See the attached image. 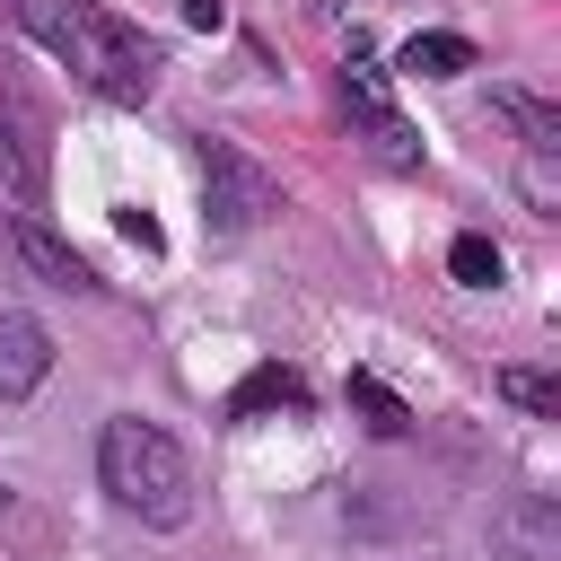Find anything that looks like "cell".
<instances>
[{"mask_svg": "<svg viewBox=\"0 0 561 561\" xmlns=\"http://www.w3.org/2000/svg\"><path fill=\"white\" fill-rule=\"evenodd\" d=\"M9 9V26L18 35H35L61 70H79L96 96H114V105H140L149 88H158V44L131 26V18H114V9H88V0H0Z\"/></svg>", "mask_w": 561, "mask_h": 561, "instance_id": "1", "label": "cell"}, {"mask_svg": "<svg viewBox=\"0 0 561 561\" xmlns=\"http://www.w3.org/2000/svg\"><path fill=\"white\" fill-rule=\"evenodd\" d=\"M96 473H105V491H114L140 526H184V517H193V456H184L158 421H140V412L105 421Z\"/></svg>", "mask_w": 561, "mask_h": 561, "instance_id": "2", "label": "cell"}, {"mask_svg": "<svg viewBox=\"0 0 561 561\" xmlns=\"http://www.w3.org/2000/svg\"><path fill=\"white\" fill-rule=\"evenodd\" d=\"M193 167H202V193H210V228L219 237H245L254 219L280 210V175L263 158H245L237 140H193Z\"/></svg>", "mask_w": 561, "mask_h": 561, "instance_id": "3", "label": "cell"}, {"mask_svg": "<svg viewBox=\"0 0 561 561\" xmlns=\"http://www.w3.org/2000/svg\"><path fill=\"white\" fill-rule=\"evenodd\" d=\"M0 202L9 210L53 202V123L26 88H0Z\"/></svg>", "mask_w": 561, "mask_h": 561, "instance_id": "4", "label": "cell"}, {"mask_svg": "<svg viewBox=\"0 0 561 561\" xmlns=\"http://www.w3.org/2000/svg\"><path fill=\"white\" fill-rule=\"evenodd\" d=\"M342 123H351V140H368L386 167H421V131L394 114V96H386V79H377L368 61L342 70Z\"/></svg>", "mask_w": 561, "mask_h": 561, "instance_id": "5", "label": "cell"}, {"mask_svg": "<svg viewBox=\"0 0 561 561\" xmlns=\"http://www.w3.org/2000/svg\"><path fill=\"white\" fill-rule=\"evenodd\" d=\"M491 552L500 561H561V508L543 491H517L500 517H491Z\"/></svg>", "mask_w": 561, "mask_h": 561, "instance_id": "6", "label": "cell"}, {"mask_svg": "<svg viewBox=\"0 0 561 561\" xmlns=\"http://www.w3.org/2000/svg\"><path fill=\"white\" fill-rule=\"evenodd\" d=\"M44 377H53V333L26 307H9L0 316V403H26Z\"/></svg>", "mask_w": 561, "mask_h": 561, "instance_id": "7", "label": "cell"}, {"mask_svg": "<svg viewBox=\"0 0 561 561\" xmlns=\"http://www.w3.org/2000/svg\"><path fill=\"white\" fill-rule=\"evenodd\" d=\"M9 245H18V254L53 280V289H88V280H96V272H88V263H79V254L44 228V210H9Z\"/></svg>", "mask_w": 561, "mask_h": 561, "instance_id": "8", "label": "cell"}, {"mask_svg": "<svg viewBox=\"0 0 561 561\" xmlns=\"http://www.w3.org/2000/svg\"><path fill=\"white\" fill-rule=\"evenodd\" d=\"M394 70H412V79H465V70H482V53H473V35L430 26V35H412V44L394 53Z\"/></svg>", "mask_w": 561, "mask_h": 561, "instance_id": "9", "label": "cell"}, {"mask_svg": "<svg viewBox=\"0 0 561 561\" xmlns=\"http://www.w3.org/2000/svg\"><path fill=\"white\" fill-rule=\"evenodd\" d=\"M298 403H307V377L272 359V368H254V377L228 394V421H263V412H298Z\"/></svg>", "mask_w": 561, "mask_h": 561, "instance_id": "10", "label": "cell"}, {"mask_svg": "<svg viewBox=\"0 0 561 561\" xmlns=\"http://www.w3.org/2000/svg\"><path fill=\"white\" fill-rule=\"evenodd\" d=\"M342 403H351V421H368L377 438H403V430H412V403H403V394H394L386 377H368V368H351Z\"/></svg>", "mask_w": 561, "mask_h": 561, "instance_id": "11", "label": "cell"}, {"mask_svg": "<svg viewBox=\"0 0 561 561\" xmlns=\"http://www.w3.org/2000/svg\"><path fill=\"white\" fill-rule=\"evenodd\" d=\"M491 105L526 131V149H561V105H552V96H535V88H491Z\"/></svg>", "mask_w": 561, "mask_h": 561, "instance_id": "12", "label": "cell"}, {"mask_svg": "<svg viewBox=\"0 0 561 561\" xmlns=\"http://www.w3.org/2000/svg\"><path fill=\"white\" fill-rule=\"evenodd\" d=\"M517 412H535V421H561V386H552V368H500L491 377Z\"/></svg>", "mask_w": 561, "mask_h": 561, "instance_id": "13", "label": "cell"}, {"mask_svg": "<svg viewBox=\"0 0 561 561\" xmlns=\"http://www.w3.org/2000/svg\"><path fill=\"white\" fill-rule=\"evenodd\" d=\"M447 272H456L465 289H500V245H491V237H456V245H447Z\"/></svg>", "mask_w": 561, "mask_h": 561, "instance_id": "14", "label": "cell"}, {"mask_svg": "<svg viewBox=\"0 0 561 561\" xmlns=\"http://www.w3.org/2000/svg\"><path fill=\"white\" fill-rule=\"evenodd\" d=\"M517 184H526V202H535V210H561V184H552V149H526V175H517Z\"/></svg>", "mask_w": 561, "mask_h": 561, "instance_id": "15", "label": "cell"}, {"mask_svg": "<svg viewBox=\"0 0 561 561\" xmlns=\"http://www.w3.org/2000/svg\"><path fill=\"white\" fill-rule=\"evenodd\" d=\"M114 228H123V237H131L140 254H158V245H167V228H158L149 210H114Z\"/></svg>", "mask_w": 561, "mask_h": 561, "instance_id": "16", "label": "cell"}, {"mask_svg": "<svg viewBox=\"0 0 561 561\" xmlns=\"http://www.w3.org/2000/svg\"><path fill=\"white\" fill-rule=\"evenodd\" d=\"M184 26H228V0H184Z\"/></svg>", "mask_w": 561, "mask_h": 561, "instance_id": "17", "label": "cell"}, {"mask_svg": "<svg viewBox=\"0 0 561 561\" xmlns=\"http://www.w3.org/2000/svg\"><path fill=\"white\" fill-rule=\"evenodd\" d=\"M0 500H9V482H0Z\"/></svg>", "mask_w": 561, "mask_h": 561, "instance_id": "18", "label": "cell"}]
</instances>
